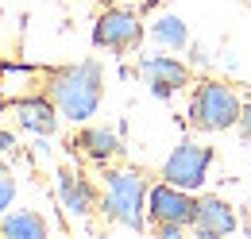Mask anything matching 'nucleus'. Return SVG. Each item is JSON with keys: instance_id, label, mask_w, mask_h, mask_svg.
<instances>
[{"instance_id": "f257e3e1", "label": "nucleus", "mask_w": 251, "mask_h": 239, "mask_svg": "<svg viewBox=\"0 0 251 239\" xmlns=\"http://www.w3.org/2000/svg\"><path fill=\"white\" fill-rule=\"evenodd\" d=\"M47 96L58 104V112L74 123H85L97 116L100 108V96H104V70L100 62H74L62 66L47 77Z\"/></svg>"}, {"instance_id": "f03ea898", "label": "nucleus", "mask_w": 251, "mask_h": 239, "mask_svg": "<svg viewBox=\"0 0 251 239\" xmlns=\"http://www.w3.org/2000/svg\"><path fill=\"white\" fill-rule=\"evenodd\" d=\"M147 193H151V185H147V178L139 170H112L104 178L100 209H104V216L112 224L143 232V224H147Z\"/></svg>"}, {"instance_id": "7ed1b4c3", "label": "nucleus", "mask_w": 251, "mask_h": 239, "mask_svg": "<svg viewBox=\"0 0 251 239\" xmlns=\"http://www.w3.org/2000/svg\"><path fill=\"white\" fill-rule=\"evenodd\" d=\"M244 100L224 81H201L189 96V123L197 131H228L240 123Z\"/></svg>"}, {"instance_id": "20e7f679", "label": "nucleus", "mask_w": 251, "mask_h": 239, "mask_svg": "<svg viewBox=\"0 0 251 239\" xmlns=\"http://www.w3.org/2000/svg\"><path fill=\"white\" fill-rule=\"evenodd\" d=\"M143 39V20L135 8H104L93 24V47L100 50H112V54H124V50H135Z\"/></svg>"}, {"instance_id": "39448f33", "label": "nucleus", "mask_w": 251, "mask_h": 239, "mask_svg": "<svg viewBox=\"0 0 251 239\" xmlns=\"http://www.w3.org/2000/svg\"><path fill=\"white\" fill-rule=\"evenodd\" d=\"M209 166H213V147H201V143H178L170 150V158L162 162V181L170 185H182V189H201L209 178Z\"/></svg>"}, {"instance_id": "423d86ee", "label": "nucleus", "mask_w": 251, "mask_h": 239, "mask_svg": "<svg viewBox=\"0 0 251 239\" xmlns=\"http://www.w3.org/2000/svg\"><path fill=\"white\" fill-rule=\"evenodd\" d=\"M193 216H197V201L193 193L182 189V185H151L147 193V220L151 224H182V228H193Z\"/></svg>"}, {"instance_id": "0eeeda50", "label": "nucleus", "mask_w": 251, "mask_h": 239, "mask_svg": "<svg viewBox=\"0 0 251 239\" xmlns=\"http://www.w3.org/2000/svg\"><path fill=\"white\" fill-rule=\"evenodd\" d=\"M139 77L147 81V89L158 100H170L174 93H182L189 85V66L170 58V54H147V58H139Z\"/></svg>"}, {"instance_id": "6e6552de", "label": "nucleus", "mask_w": 251, "mask_h": 239, "mask_svg": "<svg viewBox=\"0 0 251 239\" xmlns=\"http://www.w3.org/2000/svg\"><path fill=\"white\" fill-rule=\"evenodd\" d=\"M12 112H16V123L24 127V131H35V135H54V127H58V104L50 100V96H16L12 100Z\"/></svg>"}, {"instance_id": "1a4fd4ad", "label": "nucleus", "mask_w": 251, "mask_h": 239, "mask_svg": "<svg viewBox=\"0 0 251 239\" xmlns=\"http://www.w3.org/2000/svg\"><path fill=\"white\" fill-rule=\"evenodd\" d=\"M58 205L66 209V216L85 220L97 209V193L89 185V178L77 174V170H58Z\"/></svg>"}, {"instance_id": "9d476101", "label": "nucleus", "mask_w": 251, "mask_h": 239, "mask_svg": "<svg viewBox=\"0 0 251 239\" xmlns=\"http://www.w3.org/2000/svg\"><path fill=\"white\" fill-rule=\"evenodd\" d=\"M240 228V220H236V209L228 205V201H220V197H201L197 201V216H193V232L197 236H232Z\"/></svg>"}, {"instance_id": "9b49d317", "label": "nucleus", "mask_w": 251, "mask_h": 239, "mask_svg": "<svg viewBox=\"0 0 251 239\" xmlns=\"http://www.w3.org/2000/svg\"><path fill=\"white\" fill-rule=\"evenodd\" d=\"M74 147H81L93 162H112L116 154H120V135L112 131V127H81V135H77V143Z\"/></svg>"}, {"instance_id": "f8f14e48", "label": "nucleus", "mask_w": 251, "mask_h": 239, "mask_svg": "<svg viewBox=\"0 0 251 239\" xmlns=\"http://www.w3.org/2000/svg\"><path fill=\"white\" fill-rule=\"evenodd\" d=\"M0 236L4 239H47V220L31 209L4 212L0 216Z\"/></svg>"}, {"instance_id": "ddd939ff", "label": "nucleus", "mask_w": 251, "mask_h": 239, "mask_svg": "<svg viewBox=\"0 0 251 239\" xmlns=\"http://www.w3.org/2000/svg\"><path fill=\"white\" fill-rule=\"evenodd\" d=\"M151 39H155L162 50H186V47H189L186 20H182V16H174V12L158 16L155 24H151Z\"/></svg>"}, {"instance_id": "4468645a", "label": "nucleus", "mask_w": 251, "mask_h": 239, "mask_svg": "<svg viewBox=\"0 0 251 239\" xmlns=\"http://www.w3.org/2000/svg\"><path fill=\"white\" fill-rule=\"evenodd\" d=\"M12 201H16V178H12V170H8L4 158H0V216L12 209Z\"/></svg>"}, {"instance_id": "2eb2a0df", "label": "nucleus", "mask_w": 251, "mask_h": 239, "mask_svg": "<svg viewBox=\"0 0 251 239\" xmlns=\"http://www.w3.org/2000/svg\"><path fill=\"white\" fill-rule=\"evenodd\" d=\"M236 127H240V135L251 143V100L244 104V112H240V123H236Z\"/></svg>"}, {"instance_id": "dca6fc26", "label": "nucleus", "mask_w": 251, "mask_h": 239, "mask_svg": "<svg viewBox=\"0 0 251 239\" xmlns=\"http://www.w3.org/2000/svg\"><path fill=\"white\" fill-rule=\"evenodd\" d=\"M189 62H193V66H209V50L197 47V43H189Z\"/></svg>"}, {"instance_id": "f3484780", "label": "nucleus", "mask_w": 251, "mask_h": 239, "mask_svg": "<svg viewBox=\"0 0 251 239\" xmlns=\"http://www.w3.org/2000/svg\"><path fill=\"white\" fill-rule=\"evenodd\" d=\"M155 232H158L162 239H178L186 228H182V224H155Z\"/></svg>"}, {"instance_id": "a211bd4d", "label": "nucleus", "mask_w": 251, "mask_h": 239, "mask_svg": "<svg viewBox=\"0 0 251 239\" xmlns=\"http://www.w3.org/2000/svg\"><path fill=\"white\" fill-rule=\"evenodd\" d=\"M12 147H16V139H12L8 131H0V150H12Z\"/></svg>"}, {"instance_id": "6ab92c4d", "label": "nucleus", "mask_w": 251, "mask_h": 239, "mask_svg": "<svg viewBox=\"0 0 251 239\" xmlns=\"http://www.w3.org/2000/svg\"><path fill=\"white\" fill-rule=\"evenodd\" d=\"M155 4H162V0H143V8H155Z\"/></svg>"}, {"instance_id": "aec40b11", "label": "nucleus", "mask_w": 251, "mask_h": 239, "mask_svg": "<svg viewBox=\"0 0 251 239\" xmlns=\"http://www.w3.org/2000/svg\"><path fill=\"white\" fill-rule=\"evenodd\" d=\"M244 232H248V236H251V216H248V224H244Z\"/></svg>"}, {"instance_id": "412c9836", "label": "nucleus", "mask_w": 251, "mask_h": 239, "mask_svg": "<svg viewBox=\"0 0 251 239\" xmlns=\"http://www.w3.org/2000/svg\"><path fill=\"white\" fill-rule=\"evenodd\" d=\"M244 4H248V8H251V0H244Z\"/></svg>"}]
</instances>
